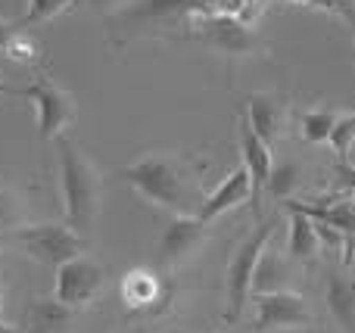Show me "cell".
Instances as JSON below:
<instances>
[{
	"label": "cell",
	"instance_id": "7",
	"mask_svg": "<svg viewBox=\"0 0 355 333\" xmlns=\"http://www.w3.org/2000/svg\"><path fill=\"white\" fill-rule=\"evenodd\" d=\"M106 284V271L100 262L91 255H78V259L66 262L56 268V303L69 305L72 312H81L100 296Z\"/></svg>",
	"mask_w": 355,
	"mask_h": 333
},
{
	"label": "cell",
	"instance_id": "1",
	"mask_svg": "<svg viewBox=\"0 0 355 333\" xmlns=\"http://www.w3.org/2000/svg\"><path fill=\"white\" fill-rule=\"evenodd\" d=\"M206 165L184 153H150L119 172L147 203L172 212V215H196L206 199L202 193Z\"/></svg>",
	"mask_w": 355,
	"mask_h": 333
},
{
	"label": "cell",
	"instance_id": "6",
	"mask_svg": "<svg viewBox=\"0 0 355 333\" xmlns=\"http://www.w3.org/2000/svg\"><path fill=\"white\" fill-rule=\"evenodd\" d=\"M22 97L31 100L37 109V131L44 141H56L66 134V128L75 122V97L66 87L53 84L50 78H37L35 84L22 87Z\"/></svg>",
	"mask_w": 355,
	"mask_h": 333
},
{
	"label": "cell",
	"instance_id": "23",
	"mask_svg": "<svg viewBox=\"0 0 355 333\" xmlns=\"http://www.w3.org/2000/svg\"><path fill=\"white\" fill-rule=\"evenodd\" d=\"M6 56H10V60H16V62H37V60H41V47H37L31 37H25L22 31H19L16 41L6 47Z\"/></svg>",
	"mask_w": 355,
	"mask_h": 333
},
{
	"label": "cell",
	"instance_id": "20",
	"mask_svg": "<svg viewBox=\"0 0 355 333\" xmlns=\"http://www.w3.org/2000/svg\"><path fill=\"white\" fill-rule=\"evenodd\" d=\"M25 222V199L16 184L0 181V234H12Z\"/></svg>",
	"mask_w": 355,
	"mask_h": 333
},
{
	"label": "cell",
	"instance_id": "33",
	"mask_svg": "<svg viewBox=\"0 0 355 333\" xmlns=\"http://www.w3.org/2000/svg\"><path fill=\"white\" fill-rule=\"evenodd\" d=\"M131 333H147V330H131Z\"/></svg>",
	"mask_w": 355,
	"mask_h": 333
},
{
	"label": "cell",
	"instance_id": "19",
	"mask_svg": "<svg viewBox=\"0 0 355 333\" xmlns=\"http://www.w3.org/2000/svg\"><path fill=\"white\" fill-rule=\"evenodd\" d=\"M340 116L343 112H334V109H306L300 116V131L309 143H327L337 128Z\"/></svg>",
	"mask_w": 355,
	"mask_h": 333
},
{
	"label": "cell",
	"instance_id": "28",
	"mask_svg": "<svg viewBox=\"0 0 355 333\" xmlns=\"http://www.w3.org/2000/svg\"><path fill=\"white\" fill-rule=\"evenodd\" d=\"M0 93L3 97H22V87H10L6 81H0Z\"/></svg>",
	"mask_w": 355,
	"mask_h": 333
},
{
	"label": "cell",
	"instance_id": "10",
	"mask_svg": "<svg viewBox=\"0 0 355 333\" xmlns=\"http://www.w3.org/2000/svg\"><path fill=\"white\" fill-rule=\"evenodd\" d=\"M196 35L209 44V47L221 50V53H231V56H243L250 50H256V35L246 28L240 19L234 16H206L196 22Z\"/></svg>",
	"mask_w": 355,
	"mask_h": 333
},
{
	"label": "cell",
	"instance_id": "14",
	"mask_svg": "<svg viewBox=\"0 0 355 333\" xmlns=\"http://www.w3.org/2000/svg\"><path fill=\"white\" fill-rule=\"evenodd\" d=\"M324 305L343 333H355V278L340 268L327 271L324 278Z\"/></svg>",
	"mask_w": 355,
	"mask_h": 333
},
{
	"label": "cell",
	"instance_id": "29",
	"mask_svg": "<svg viewBox=\"0 0 355 333\" xmlns=\"http://www.w3.org/2000/svg\"><path fill=\"white\" fill-rule=\"evenodd\" d=\"M0 333H22V330H19V327H10V324L0 321Z\"/></svg>",
	"mask_w": 355,
	"mask_h": 333
},
{
	"label": "cell",
	"instance_id": "11",
	"mask_svg": "<svg viewBox=\"0 0 355 333\" xmlns=\"http://www.w3.org/2000/svg\"><path fill=\"white\" fill-rule=\"evenodd\" d=\"M250 197H252L250 174H246L243 165H237L212 193H206V199H202L196 218H200L202 224H212L215 218H221V215H227L231 209H237V206L250 203Z\"/></svg>",
	"mask_w": 355,
	"mask_h": 333
},
{
	"label": "cell",
	"instance_id": "3",
	"mask_svg": "<svg viewBox=\"0 0 355 333\" xmlns=\"http://www.w3.org/2000/svg\"><path fill=\"white\" fill-rule=\"evenodd\" d=\"M275 231H277L275 218L259 222V228L250 231V234L240 240V246L234 249L231 262H227V278H225V296H227V303H225V324H227V327L240 321L246 303L252 299V274H256L259 255L265 253V246H268V240L275 237Z\"/></svg>",
	"mask_w": 355,
	"mask_h": 333
},
{
	"label": "cell",
	"instance_id": "15",
	"mask_svg": "<svg viewBox=\"0 0 355 333\" xmlns=\"http://www.w3.org/2000/svg\"><path fill=\"white\" fill-rule=\"evenodd\" d=\"M287 212H290L287 259L302 262V265H312V262L321 255V240H318V234H315V222L296 209H287Z\"/></svg>",
	"mask_w": 355,
	"mask_h": 333
},
{
	"label": "cell",
	"instance_id": "2",
	"mask_svg": "<svg viewBox=\"0 0 355 333\" xmlns=\"http://www.w3.org/2000/svg\"><path fill=\"white\" fill-rule=\"evenodd\" d=\"M56 172H60V199L66 212V224L78 234L94 231L103 203V178L97 165L81 153L72 137H56Z\"/></svg>",
	"mask_w": 355,
	"mask_h": 333
},
{
	"label": "cell",
	"instance_id": "18",
	"mask_svg": "<svg viewBox=\"0 0 355 333\" xmlns=\"http://www.w3.org/2000/svg\"><path fill=\"white\" fill-rule=\"evenodd\" d=\"M300 184H302V165L293 159H287V162L271 168V178H268L265 193H268L275 203H287V199H293V193L300 190Z\"/></svg>",
	"mask_w": 355,
	"mask_h": 333
},
{
	"label": "cell",
	"instance_id": "22",
	"mask_svg": "<svg viewBox=\"0 0 355 333\" xmlns=\"http://www.w3.org/2000/svg\"><path fill=\"white\" fill-rule=\"evenodd\" d=\"M327 143H331L334 153H337V162H349L352 147H355V112L340 116L337 128H334V134H331V141Z\"/></svg>",
	"mask_w": 355,
	"mask_h": 333
},
{
	"label": "cell",
	"instance_id": "32",
	"mask_svg": "<svg viewBox=\"0 0 355 333\" xmlns=\"http://www.w3.org/2000/svg\"><path fill=\"white\" fill-rule=\"evenodd\" d=\"M346 19H349V22L355 25V10H346Z\"/></svg>",
	"mask_w": 355,
	"mask_h": 333
},
{
	"label": "cell",
	"instance_id": "9",
	"mask_svg": "<svg viewBox=\"0 0 355 333\" xmlns=\"http://www.w3.org/2000/svg\"><path fill=\"white\" fill-rule=\"evenodd\" d=\"M237 137H240V165L246 168L250 174V184H252V197H250V206L259 212L262 206V197H265V187H268V178H271V168H275V156H271V147L262 143L256 137V131L250 128L246 116L237 122Z\"/></svg>",
	"mask_w": 355,
	"mask_h": 333
},
{
	"label": "cell",
	"instance_id": "16",
	"mask_svg": "<svg viewBox=\"0 0 355 333\" xmlns=\"http://www.w3.org/2000/svg\"><path fill=\"white\" fill-rule=\"evenodd\" d=\"M290 280V259L281 255L277 249H268L259 255L256 274H252V296H268V293H281L287 290Z\"/></svg>",
	"mask_w": 355,
	"mask_h": 333
},
{
	"label": "cell",
	"instance_id": "31",
	"mask_svg": "<svg viewBox=\"0 0 355 333\" xmlns=\"http://www.w3.org/2000/svg\"><path fill=\"white\" fill-rule=\"evenodd\" d=\"M10 246V234H0V249Z\"/></svg>",
	"mask_w": 355,
	"mask_h": 333
},
{
	"label": "cell",
	"instance_id": "17",
	"mask_svg": "<svg viewBox=\"0 0 355 333\" xmlns=\"http://www.w3.org/2000/svg\"><path fill=\"white\" fill-rule=\"evenodd\" d=\"M75 321V312L56 299H35L28 305V333H66Z\"/></svg>",
	"mask_w": 355,
	"mask_h": 333
},
{
	"label": "cell",
	"instance_id": "26",
	"mask_svg": "<svg viewBox=\"0 0 355 333\" xmlns=\"http://www.w3.org/2000/svg\"><path fill=\"white\" fill-rule=\"evenodd\" d=\"M85 3H91L97 12H116V10H122V6H128L131 0H85Z\"/></svg>",
	"mask_w": 355,
	"mask_h": 333
},
{
	"label": "cell",
	"instance_id": "4",
	"mask_svg": "<svg viewBox=\"0 0 355 333\" xmlns=\"http://www.w3.org/2000/svg\"><path fill=\"white\" fill-rule=\"evenodd\" d=\"M10 243H16L28 259H35L37 265L60 268L66 262L85 255L87 237L78 234L75 228H69L66 222H44V224H22L10 234Z\"/></svg>",
	"mask_w": 355,
	"mask_h": 333
},
{
	"label": "cell",
	"instance_id": "5",
	"mask_svg": "<svg viewBox=\"0 0 355 333\" xmlns=\"http://www.w3.org/2000/svg\"><path fill=\"white\" fill-rule=\"evenodd\" d=\"M252 303H256V318H252V330L256 333L309 330L315 324V315H312V309H309L306 296L296 290L252 296Z\"/></svg>",
	"mask_w": 355,
	"mask_h": 333
},
{
	"label": "cell",
	"instance_id": "30",
	"mask_svg": "<svg viewBox=\"0 0 355 333\" xmlns=\"http://www.w3.org/2000/svg\"><path fill=\"white\" fill-rule=\"evenodd\" d=\"M0 321H3V280H0Z\"/></svg>",
	"mask_w": 355,
	"mask_h": 333
},
{
	"label": "cell",
	"instance_id": "25",
	"mask_svg": "<svg viewBox=\"0 0 355 333\" xmlns=\"http://www.w3.org/2000/svg\"><path fill=\"white\" fill-rule=\"evenodd\" d=\"M22 31V25H10V22H0V53H6V47H10L12 41H16V35Z\"/></svg>",
	"mask_w": 355,
	"mask_h": 333
},
{
	"label": "cell",
	"instance_id": "21",
	"mask_svg": "<svg viewBox=\"0 0 355 333\" xmlns=\"http://www.w3.org/2000/svg\"><path fill=\"white\" fill-rule=\"evenodd\" d=\"M78 3H85V0H28V10H25L19 25H44L50 19L62 16V12L75 10Z\"/></svg>",
	"mask_w": 355,
	"mask_h": 333
},
{
	"label": "cell",
	"instance_id": "27",
	"mask_svg": "<svg viewBox=\"0 0 355 333\" xmlns=\"http://www.w3.org/2000/svg\"><path fill=\"white\" fill-rule=\"evenodd\" d=\"M293 3L315 6V10H324V12H340V3H337V0H293Z\"/></svg>",
	"mask_w": 355,
	"mask_h": 333
},
{
	"label": "cell",
	"instance_id": "8",
	"mask_svg": "<svg viewBox=\"0 0 355 333\" xmlns=\"http://www.w3.org/2000/svg\"><path fill=\"white\" fill-rule=\"evenodd\" d=\"M206 237L209 224H202L196 215H175L159 237V262L166 268H181L200 253Z\"/></svg>",
	"mask_w": 355,
	"mask_h": 333
},
{
	"label": "cell",
	"instance_id": "12",
	"mask_svg": "<svg viewBox=\"0 0 355 333\" xmlns=\"http://www.w3.org/2000/svg\"><path fill=\"white\" fill-rule=\"evenodd\" d=\"M246 122L256 131V137L268 147H275L277 141L287 131V106L275 97V93H250V103H246Z\"/></svg>",
	"mask_w": 355,
	"mask_h": 333
},
{
	"label": "cell",
	"instance_id": "13",
	"mask_svg": "<svg viewBox=\"0 0 355 333\" xmlns=\"http://www.w3.org/2000/svg\"><path fill=\"white\" fill-rule=\"evenodd\" d=\"M119 293H122V303L131 312H162L159 303L168 299L166 284L153 271H147V268H135V271L125 274Z\"/></svg>",
	"mask_w": 355,
	"mask_h": 333
},
{
	"label": "cell",
	"instance_id": "24",
	"mask_svg": "<svg viewBox=\"0 0 355 333\" xmlns=\"http://www.w3.org/2000/svg\"><path fill=\"white\" fill-rule=\"evenodd\" d=\"M334 178H337V190L355 197V165L352 162H337L334 165Z\"/></svg>",
	"mask_w": 355,
	"mask_h": 333
}]
</instances>
